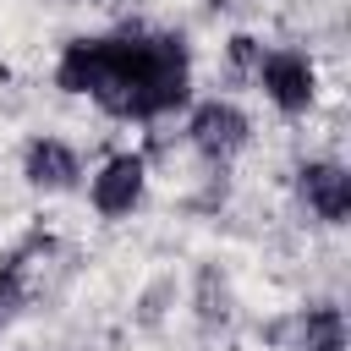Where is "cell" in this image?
I'll return each mask as SVG.
<instances>
[{
	"label": "cell",
	"mask_w": 351,
	"mask_h": 351,
	"mask_svg": "<svg viewBox=\"0 0 351 351\" xmlns=\"http://www.w3.org/2000/svg\"><path fill=\"white\" fill-rule=\"evenodd\" d=\"M258 82H263V93H269L280 110H307L318 77H313L307 55H296V49H274V55L258 60Z\"/></svg>",
	"instance_id": "cell-2"
},
{
	"label": "cell",
	"mask_w": 351,
	"mask_h": 351,
	"mask_svg": "<svg viewBox=\"0 0 351 351\" xmlns=\"http://www.w3.org/2000/svg\"><path fill=\"white\" fill-rule=\"evenodd\" d=\"M22 176H27L38 192H66V186H71L82 170H77V154H71L66 143H55V137H38V143H27Z\"/></svg>",
	"instance_id": "cell-5"
},
{
	"label": "cell",
	"mask_w": 351,
	"mask_h": 351,
	"mask_svg": "<svg viewBox=\"0 0 351 351\" xmlns=\"http://www.w3.org/2000/svg\"><path fill=\"white\" fill-rule=\"evenodd\" d=\"M302 197L318 208V219L340 225V219L351 214V176H346L340 165H307V170H302Z\"/></svg>",
	"instance_id": "cell-6"
},
{
	"label": "cell",
	"mask_w": 351,
	"mask_h": 351,
	"mask_svg": "<svg viewBox=\"0 0 351 351\" xmlns=\"http://www.w3.org/2000/svg\"><path fill=\"white\" fill-rule=\"evenodd\" d=\"M137 197H143V159L137 154H121V159H110L99 176H93V208L99 214H132L137 208Z\"/></svg>",
	"instance_id": "cell-4"
},
{
	"label": "cell",
	"mask_w": 351,
	"mask_h": 351,
	"mask_svg": "<svg viewBox=\"0 0 351 351\" xmlns=\"http://www.w3.org/2000/svg\"><path fill=\"white\" fill-rule=\"evenodd\" d=\"M230 60L258 71V60H263V44H258V38H230Z\"/></svg>",
	"instance_id": "cell-9"
},
{
	"label": "cell",
	"mask_w": 351,
	"mask_h": 351,
	"mask_svg": "<svg viewBox=\"0 0 351 351\" xmlns=\"http://www.w3.org/2000/svg\"><path fill=\"white\" fill-rule=\"evenodd\" d=\"M66 93H93L110 115H165L186 99V55L176 38H77L55 66Z\"/></svg>",
	"instance_id": "cell-1"
},
{
	"label": "cell",
	"mask_w": 351,
	"mask_h": 351,
	"mask_svg": "<svg viewBox=\"0 0 351 351\" xmlns=\"http://www.w3.org/2000/svg\"><path fill=\"white\" fill-rule=\"evenodd\" d=\"M22 291H27V285H22V258H11V263L0 269V324L22 307Z\"/></svg>",
	"instance_id": "cell-8"
},
{
	"label": "cell",
	"mask_w": 351,
	"mask_h": 351,
	"mask_svg": "<svg viewBox=\"0 0 351 351\" xmlns=\"http://www.w3.org/2000/svg\"><path fill=\"white\" fill-rule=\"evenodd\" d=\"M192 143L203 148V154H214V159H225V154H236L241 143H247V115L236 110V104H225V99H208V104H197L192 110Z\"/></svg>",
	"instance_id": "cell-3"
},
{
	"label": "cell",
	"mask_w": 351,
	"mask_h": 351,
	"mask_svg": "<svg viewBox=\"0 0 351 351\" xmlns=\"http://www.w3.org/2000/svg\"><path fill=\"white\" fill-rule=\"evenodd\" d=\"M307 351H340V313L335 307H318L307 318Z\"/></svg>",
	"instance_id": "cell-7"
}]
</instances>
